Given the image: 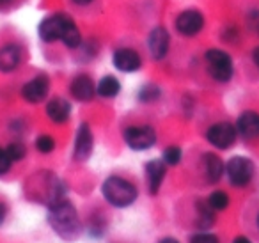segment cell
Segmentation results:
<instances>
[{"label": "cell", "instance_id": "obj_1", "mask_svg": "<svg viewBox=\"0 0 259 243\" xmlns=\"http://www.w3.org/2000/svg\"><path fill=\"white\" fill-rule=\"evenodd\" d=\"M37 32H39V37L45 43L61 41L68 48H78L80 43H82V34H80L76 23L68 15H62V13L47 16L39 23Z\"/></svg>", "mask_w": 259, "mask_h": 243}, {"label": "cell", "instance_id": "obj_2", "mask_svg": "<svg viewBox=\"0 0 259 243\" xmlns=\"http://www.w3.org/2000/svg\"><path fill=\"white\" fill-rule=\"evenodd\" d=\"M48 222L54 227V231L57 234H61L62 238H73L78 232L76 210L64 197L50 202V206H48Z\"/></svg>", "mask_w": 259, "mask_h": 243}, {"label": "cell", "instance_id": "obj_3", "mask_svg": "<svg viewBox=\"0 0 259 243\" xmlns=\"http://www.w3.org/2000/svg\"><path fill=\"white\" fill-rule=\"evenodd\" d=\"M101 193L107 199V202L115 208H126L130 204H134L137 199V188L134 183L126 181L119 176H110L105 179L103 186H101Z\"/></svg>", "mask_w": 259, "mask_h": 243}, {"label": "cell", "instance_id": "obj_4", "mask_svg": "<svg viewBox=\"0 0 259 243\" xmlns=\"http://www.w3.org/2000/svg\"><path fill=\"white\" fill-rule=\"evenodd\" d=\"M206 64H208V71L211 75V78H215L217 82H229L233 78V59L227 52L220 50V48H211L206 52Z\"/></svg>", "mask_w": 259, "mask_h": 243}, {"label": "cell", "instance_id": "obj_5", "mask_svg": "<svg viewBox=\"0 0 259 243\" xmlns=\"http://www.w3.org/2000/svg\"><path fill=\"white\" fill-rule=\"evenodd\" d=\"M226 174L233 186H245L254 176V164L245 156H233L226 165Z\"/></svg>", "mask_w": 259, "mask_h": 243}, {"label": "cell", "instance_id": "obj_6", "mask_svg": "<svg viewBox=\"0 0 259 243\" xmlns=\"http://www.w3.org/2000/svg\"><path fill=\"white\" fill-rule=\"evenodd\" d=\"M124 142L128 144L132 149L135 151H144L155 146L156 142V133L151 126H132L124 132Z\"/></svg>", "mask_w": 259, "mask_h": 243}, {"label": "cell", "instance_id": "obj_7", "mask_svg": "<svg viewBox=\"0 0 259 243\" xmlns=\"http://www.w3.org/2000/svg\"><path fill=\"white\" fill-rule=\"evenodd\" d=\"M236 135H238L236 128L233 125H229V123H217V125H213L206 132L208 142L213 147H217V149H227V147H231L234 144V140H236Z\"/></svg>", "mask_w": 259, "mask_h": 243}, {"label": "cell", "instance_id": "obj_8", "mask_svg": "<svg viewBox=\"0 0 259 243\" xmlns=\"http://www.w3.org/2000/svg\"><path fill=\"white\" fill-rule=\"evenodd\" d=\"M204 29V16L197 9H187L176 18V30L185 37L197 36Z\"/></svg>", "mask_w": 259, "mask_h": 243}, {"label": "cell", "instance_id": "obj_9", "mask_svg": "<svg viewBox=\"0 0 259 243\" xmlns=\"http://www.w3.org/2000/svg\"><path fill=\"white\" fill-rule=\"evenodd\" d=\"M112 62L114 66L122 73H135L141 69L142 66V59L139 55L137 50L134 48H128V47H122L117 48L112 55Z\"/></svg>", "mask_w": 259, "mask_h": 243}, {"label": "cell", "instance_id": "obj_10", "mask_svg": "<svg viewBox=\"0 0 259 243\" xmlns=\"http://www.w3.org/2000/svg\"><path fill=\"white\" fill-rule=\"evenodd\" d=\"M50 91V80L47 75H37L22 87V96L27 103H41Z\"/></svg>", "mask_w": 259, "mask_h": 243}, {"label": "cell", "instance_id": "obj_11", "mask_svg": "<svg viewBox=\"0 0 259 243\" xmlns=\"http://www.w3.org/2000/svg\"><path fill=\"white\" fill-rule=\"evenodd\" d=\"M93 132H91L89 125L82 123L78 126V132H76V139H75V147H73V158L76 161H83L91 156L93 153Z\"/></svg>", "mask_w": 259, "mask_h": 243}, {"label": "cell", "instance_id": "obj_12", "mask_svg": "<svg viewBox=\"0 0 259 243\" xmlns=\"http://www.w3.org/2000/svg\"><path fill=\"white\" fill-rule=\"evenodd\" d=\"M148 47H149V52H151L153 59H156V61H160V59H163L169 54L170 36L165 27H155V29L151 30V34H149V37H148Z\"/></svg>", "mask_w": 259, "mask_h": 243}, {"label": "cell", "instance_id": "obj_13", "mask_svg": "<svg viewBox=\"0 0 259 243\" xmlns=\"http://www.w3.org/2000/svg\"><path fill=\"white\" fill-rule=\"evenodd\" d=\"M69 93L78 101H91L96 94V87L89 75H76L69 84Z\"/></svg>", "mask_w": 259, "mask_h": 243}, {"label": "cell", "instance_id": "obj_14", "mask_svg": "<svg viewBox=\"0 0 259 243\" xmlns=\"http://www.w3.org/2000/svg\"><path fill=\"white\" fill-rule=\"evenodd\" d=\"M236 132L247 140L257 139L259 137V114L257 112H252V110L243 112L236 121Z\"/></svg>", "mask_w": 259, "mask_h": 243}, {"label": "cell", "instance_id": "obj_15", "mask_svg": "<svg viewBox=\"0 0 259 243\" xmlns=\"http://www.w3.org/2000/svg\"><path fill=\"white\" fill-rule=\"evenodd\" d=\"M22 48L15 43L4 45L0 48V71L2 73H11L22 62Z\"/></svg>", "mask_w": 259, "mask_h": 243}, {"label": "cell", "instance_id": "obj_16", "mask_svg": "<svg viewBox=\"0 0 259 243\" xmlns=\"http://www.w3.org/2000/svg\"><path fill=\"white\" fill-rule=\"evenodd\" d=\"M146 174H148V183H149V192L155 195L158 193L162 181L167 174V164L163 160H151L146 165Z\"/></svg>", "mask_w": 259, "mask_h": 243}, {"label": "cell", "instance_id": "obj_17", "mask_svg": "<svg viewBox=\"0 0 259 243\" xmlns=\"http://www.w3.org/2000/svg\"><path fill=\"white\" fill-rule=\"evenodd\" d=\"M47 115L57 125L66 123L71 115V105L64 98H54L47 103Z\"/></svg>", "mask_w": 259, "mask_h": 243}, {"label": "cell", "instance_id": "obj_18", "mask_svg": "<svg viewBox=\"0 0 259 243\" xmlns=\"http://www.w3.org/2000/svg\"><path fill=\"white\" fill-rule=\"evenodd\" d=\"M202 161H204V172L209 181H213V183L219 181V179L222 178L224 171H226V165L220 160V156H217L215 153H206Z\"/></svg>", "mask_w": 259, "mask_h": 243}, {"label": "cell", "instance_id": "obj_19", "mask_svg": "<svg viewBox=\"0 0 259 243\" xmlns=\"http://www.w3.org/2000/svg\"><path fill=\"white\" fill-rule=\"evenodd\" d=\"M121 91V84L115 76L107 75L98 82L96 86V93L100 94L101 98H115Z\"/></svg>", "mask_w": 259, "mask_h": 243}, {"label": "cell", "instance_id": "obj_20", "mask_svg": "<svg viewBox=\"0 0 259 243\" xmlns=\"http://www.w3.org/2000/svg\"><path fill=\"white\" fill-rule=\"evenodd\" d=\"M197 211H199V218H201V225L202 227H208V225L213 224V208L209 206L204 200H197Z\"/></svg>", "mask_w": 259, "mask_h": 243}, {"label": "cell", "instance_id": "obj_21", "mask_svg": "<svg viewBox=\"0 0 259 243\" xmlns=\"http://www.w3.org/2000/svg\"><path fill=\"white\" fill-rule=\"evenodd\" d=\"M208 204L215 211H222V210H226L227 204H229V197H227V193L222 192V190H217V192H213L211 195H209Z\"/></svg>", "mask_w": 259, "mask_h": 243}, {"label": "cell", "instance_id": "obj_22", "mask_svg": "<svg viewBox=\"0 0 259 243\" xmlns=\"http://www.w3.org/2000/svg\"><path fill=\"white\" fill-rule=\"evenodd\" d=\"M36 149L43 154H48L55 149V140L50 135H39L36 139Z\"/></svg>", "mask_w": 259, "mask_h": 243}, {"label": "cell", "instance_id": "obj_23", "mask_svg": "<svg viewBox=\"0 0 259 243\" xmlns=\"http://www.w3.org/2000/svg\"><path fill=\"white\" fill-rule=\"evenodd\" d=\"M163 161L167 165H178L181 161V149L178 146H169L163 151Z\"/></svg>", "mask_w": 259, "mask_h": 243}, {"label": "cell", "instance_id": "obj_24", "mask_svg": "<svg viewBox=\"0 0 259 243\" xmlns=\"http://www.w3.org/2000/svg\"><path fill=\"white\" fill-rule=\"evenodd\" d=\"M6 151H8L9 158H11L13 161H20L23 156H25V153H27L25 146H23L22 142H13V144H9V146L6 147Z\"/></svg>", "mask_w": 259, "mask_h": 243}, {"label": "cell", "instance_id": "obj_25", "mask_svg": "<svg viewBox=\"0 0 259 243\" xmlns=\"http://www.w3.org/2000/svg\"><path fill=\"white\" fill-rule=\"evenodd\" d=\"M141 100L142 101H155L160 98V89L155 86V84H148V86H144L141 89Z\"/></svg>", "mask_w": 259, "mask_h": 243}, {"label": "cell", "instance_id": "obj_26", "mask_svg": "<svg viewBox=\"0 0 259 243\" xmlns=\"http://www.w3.org/2000/svg\"><path fill=\"white\" fill-rule=\"evenodd\" d=\"M11 164H13V160L9 158L8 151L0 147V176L6 174V172H8L9 169H11Z\"/></svg>", "mask_w": 259, "mask_h": 243}, {"label": "cell", "instance_id": "obj_27", "mask_svg": "<svg viewBox=\"0 0 259 243\" xmlns=\"http://www.w3.org/2000/svg\"><path fill=\"white\" fill-rule=\"evenodd\" d=\"M190 243H219V238L213 234H206V232H199V234L192 236Z\"/></svg>", "mask_w": 259, "mask_h": 243}, {"label": "cell", "instance_id": "obj_28", "mask_svg": "<svg viewBox=\"0 0 259 243\" xmlns=\"http://www.w3.org/2000/svg\"><path fill=\"white\" fill-rule=\"evenodd\" d=\"M252 61H254V64L257 66V69H259V47L254 48V52H252Z\"/></svg>", "mask_w": 259, "mask_h": 243}, {"label": "cell", "instance_id": "obj_29", "mask_svg": "<svg viewBox=\"0 0 259 243\" xmlns=\"http://www.w3.org/2000/svg\"><path fill=\"white\" fill-rule=\"evenodd\" d=\"M233 243H252L248 238H245V236H238V238H234Z\"/></svg>", "mask_w": 259, "mask_h": 243}, {"label": "cell", "instance_id": "obj_30", "mask_svg": "<svg viewBox=\"0 0 259 243\" xmlns=\"http://www.w3.org/2000/svg\"><path fill=\"white\" fill-rule=\"evenodd\" d=\"M71 2H75L76 6H89L91 2H94V0H71Z\"/></svg>", "mask_w": 259, "mask_h": 243}, {"label": "cell", "instance_id": "obj_31", "mask_svg": "<svg viewBox=\"0 0 259 243\" xmlns=\"http://www.w3.org/2000/svg\"><path fill=\"white\" fill-rule=\"evenodd\" d=\"M4 218H6V208L2 206V204H0V224L4 222Z\"/></svg>", "mask_w": 259, "mask_h": 243}, {"label": "cell", "instance_id": "obj_32", "mask_svg": "<svg viewBox=\"0 0 259 243\" xmlns=\"http://www.w3.org/2000/svg\"><path fill=\"white\" fill-rule=\"evenodd\" d=\"M160 243H180V241H178V239H174V238H163Z\"/></svg>", "mask_w": 259, "mask_h": 243}, {"label": "cell", "instance_id": "obj_33", "mask_svg": "<svg viewBox=\"0 0 259 243\" xmlns=\"http://www.w3.org/2000/svg\"><path fill=\"white\" fill-rule=\"evenodd\" d=\"M257 225H259V215H257Z\"/></svg>", "mask_w": 259, "mask_h": 243}]
</instances>
